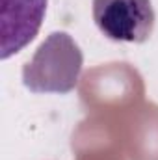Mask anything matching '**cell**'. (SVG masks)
Instances as JSON below:
<instances>
[{
	"mask_svg": "<svg viewBox=\"0 0 158 160\" xmlns=\"http://www.w3.org/2000/svg\"><path fill=\"white\" fill-rule=\"evenodd\" d=\"M45 9L47 0H2V60L37 36Z\"/></svg>",
	"mask_w": 158,
	"mask_h": 160,
	"instance_id": "3",
	"label": "cell"
},
{
	"mask_svg": "<svg viewBox=\"0 0 158 160\" xmlns=\"http://www.w3.org/2000/svg\"><path fill=\"white\" fill-rule=\"evenodd\" d=\"M82 50L65 32H54L22 69V82L34 93H69L82 71Z\"/></svg>",
	"mask_w": 158,
	"mask_h": 160,
	"instance_id": "1",
	"label": "cell"
},
{
	"mask_svg": "<svg viewBox=\"0 0 158 160\" xmlns=\"http://www.w3.org/2000/svg\"><path fill=\"white\" fill-rule=\"evenodd\" d=\"M93 21L112 41L143 43L155 30L151 0H93Z\"/></svg>",
	"mask_w": 158,
	"mask_h": 160,
	"instance_id": "2",
	"label": "cell"
}]
</instances>
